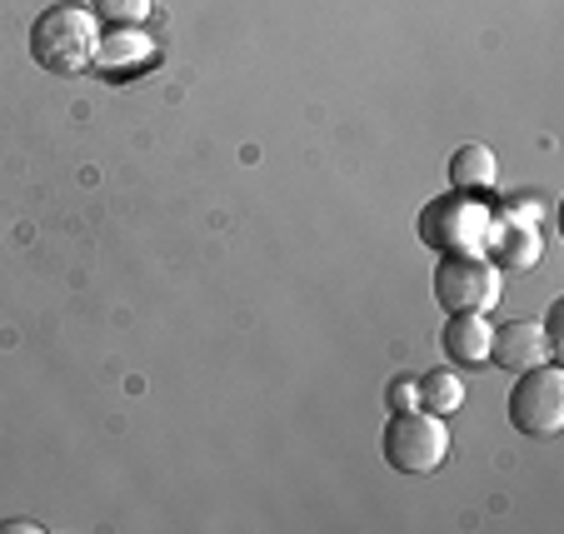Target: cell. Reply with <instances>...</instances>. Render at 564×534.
<instances>
[{"instance_id":"1","label":"cell","mask_w":564,"mask_h":534,"mask_svg":"<svg viewBox=\"0 0 564 534\" xmlns=\"http://www.w3.org/2000/svg\"><path fill=\"white\" fill-rule=\"evenodd\" d=\"M100 51V21L86 6H51L35 15L31 25V55L41 70L51 75H80L86 65H96Z\"/></svg>"},{"instance_id":"2","label":"cell","mask_w":564,"mask_h":534,"mask_svg":"<svg viewBox=\"0 0 564 534\" xmlns=\"http://www.w3.org/2000/svg\"><path fill=\"white\" fill-rule=\"evenodd\" d=\"M449 455V429L430 410H394L390 429H384V465L394 475H435Z\"/></svg>"},{"instance_id":"3","label":"cell","mask_w":564,"mask_h":534,"mask_svg":"<svg viewBox=\"0 0 564 534\" xmlns=\"http://www.w3.org/2000/svg\"><path fill=\"white\" fill-rule=\"evenodd\" d=\"M420 236H425V246H435L440 255H485L490 205L469 200L465 190H455L420 215Z\"/></svg>"},{"instance_id":"4","label":"cell","mask_w":564,"mask_h":534,"mask_svg":"<svg viewBox=\"0 0 564 534\" xmlns=\"http://www.w3.org/2000/svg\"><path fill=\"white\" fill-rule=\"evenodd\" d=\"M435 299L445 315H490L500 305V265H490V255H445L435 270Z\"/></svg>"},{"instance_id":"5","label":"cell","mask_w":564,"mask_h":534,"mask_svg":"<svg viewBox=\"0 0 564 534\" xmlns=\"http://www.w3.org/2000/svg\"><path fill=\"white\" fill-rule=\"evenodd\" d=\"M510 425L524 439H554L564 429V374L550 360L520 374L510 395Z\"/></svg>"},{"instance_id":"6","label":"cell","mask_w":564,"mask_h":534,"mask_svg":"<svg viewBox=\"0 0 564 534\" xmlns=\"http://www.w3.org/2000/svg\"><path fill=\"white\" fill-rule=\"evenodd\" d=\"M485 250H490V265H505V270H534L540 265V225L524 220L520 205L510 210L490 215V236H485Z\"/></svg>"},{"instance_id":"7","label":"cell","mask_w":564,"mask_h":534,"mask_svg":"<svg viewBox=\"0 0 564 534\" xmlns=\"http://www.w3.org/2000/svg\"><path fill=\"white\" fill-rule=\"evenodd\" d=\"M490 360L500 364V370H534V364L550 360V330L534 320H510L505 330H495V345H490Z\"/></svg>"},{"instance_id":"8","label":"cell","mask_w":564,"mask_h":534,"mask_svg":"<svg viewBox=\"0 0 564 534\" xmlns=\"http://www.w3.org/2000/svg\"><path fill=\"white\" fill-rule=\"evenodd\" d=\"M490 345H495V325L485 315H449L445 325V360L465 364V370H479L490 360Z\"/></svg>"},{"instance_id":"9","label":"cell","mask_w":564,"mask_h":534,"mask_svg":"<svg viewBox=\"0 0 564 534\" xmlns=\"http://www.w3.org/2000/svg\"><path fill=\"white\" fill-rule=\"evenodd\" d=\"M495 150L490 145H459L455 161H449V185L465 195H485L495 185Z\"/></svg>"},{"instance_id":"10","label":"cell","mask_w":564,"mask_h":534,"mask_svg":"<svg viewBox=\"0 0 564 534\" xmlns=\"http://www.w3.org/2000/svg\"><path fill=\"white\" fill-rule=\"evenodd\" d=\"M150 55H155L150 35H140V25H120L116 35H100L96 65H106V70H135V65H145Z\"/></svg>"},{"instance_id":"11","label":"cell","mask_w":564,"mask_h":534,"mask_svg":"<svg viewBox=\"0 0 564 534\" xmlns=\"http://www.w3.org/2000/svg\"><path fill=\"white\" fill-rule=\"evenodd\" d=\"M415 390H420V410H430V415H440V419L465 405V385H459L455 370H430Z\"/></svg>"},{"instance_id":"12","label":"cell","mask_w":564,"mask_h":534,"mask_svg":"<svg viewBox=\"0 0 564 534\" xmlns=\"http://www.w3.org/2000/svg\"><path fill=\"white\" fill-rule=\"evenodd\" d=\"M96 21L110 25H145L150 21V0H90Z\"/></svg>"},{"instance_id":"13","label":"cell","mask_w":564,"mask_h":534,"mask_svg":"<svg viewBox=\"0 0 564 534\" xmlns=\"http://www.w3.org/2000/svg\"><path fill=\"white\" fill-rule=\"evenodd\" d=\"M390 410H420L415 380H394V385H390Z\"/></svg>"},{"instance_id":"14","label":"cell","mask_w":564,"mask_h":534,"mask_svg":"<svg viewBox=\"0 0 564 534\" xmlns=\"http://www.w3.org/2000/svg\"><path fill=\"white\" fill-rule=\"evenodd\" d=\"M0 534H41V524L35 520H6L0 524Z\"/></svg>"}]
</instances>
